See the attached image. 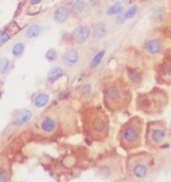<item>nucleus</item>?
I'll use <instances>...</instances> for the list:
<instances>
[{
  "instance_id": "nucleus-1",
  "label": "nucleus",
  "mask_w": 171,
  "mask_h": 182,
  "mask_svg": "<svg viewBox=\"0 0 171 182\" xmlns=\"http://www.w3.org/2000/svg\"><path fill=\"white\" fill-rule=\"evenodd\" d=\"M33 113L29 110H23L20 111L13 118V124L18 127L23 126L28 123L32 119Z\"/></svg>"
},
{
  "instance_id": "nucleus-2",
  "label": "nucleus",
  "mask_w": 171,
  "mask_h": 182,
  "mask_svg": "<svg viewBox=\"0 0 171 182\" xmlns=\"http://www.w3.org/2000/svg\"><path fill=\"white\" fill-rule=\"evenodd\" d=\"M80 60L79 53L74 49L66 51L63 57L64 63L68 67H73L78 63Z\"/></svg>"
},
{
  "instance_id": "nucleus-3",
  "label": "nucleus",
  "mask_w": 171,
  "mask_h": 182,
  "mask_svg": "<svg viewBox=\"0 0 171 182\" xmlns=\"http://www.w3.org/2000/svg\"><path fill=\"white\" fill-rule=\"evenodd\" d=\"M74 38L77 43L82 44L84 43L90 35V29L86 26H79L74 31Z\"/></svg>"
},
{
  "instance_id": "nucleus-4",
  "label": "nucleus",
  "mask_w": 171,
  "mask_h": 182,
  "mask_svg": "<svg viewBox=\"0 0 171 182\" xmlns=\"http://www.w3.org/2000/svg\"><path fill=\"white\" fill-rule=\"evenodd\" d=\"M69 16L68 10L64 7H60L56 9L54 14V18L56 22L63 23L68 19Z\"/></svg>"
},
{
  "instance_id": "nucleus-5",
  "label": "nucleus",
  "mask_w": 171,
  "mask_h": 182,
  "mask_svg": "<svg viewBox=\"0 0 171 182\" xmlns=\"http://www.w3.org/2000/svg\"><path fill=\"white\" fill-rule=\"evenodd\" d=\"M124 137L127 142L134 143L137 141L139 138V133L138 130L134 127H128L124 133Z\"/></svg>"
},
{
  "instance_id": "nucleus-6",
  "label": "nucleus",
  "mask_w": 171,
  "mask_h": 182,
  "mask_svg": "<svg viewBox=\"0 0 171 182\" xmlns=\"http://www.w3.org/2000/svg\"><path fill=\"white\" fill-rule=\"evenodd\" d=\"M63 74L64 71L61 67H54L53 68H51L48 72V80L51 83H54L60 79L63 75Z\"/></svg>"
},
{
  "instance_id": "nucleus-7",
  "label": "nucleus",
  "mask_w": 171,
  "mask_h": 182,
  "mask_svg": "<svg viewBox=\"0 0 171 182\" xmlns=\"http://www.w3.org/2000/svg\"><path fill=\"white\" fill-rule=\"evenodd\" d=\"M56 122L54 121V119L51 117L45 118L41 124V129L45 133H51L54 132L56 129Z\"/></svg>"
},
{
  "instance_id": "nucleus-8",
  "label": "nucleus",
  "mask_w": 171,
  "mask_h": 182,
  "mask_svg": "<svg viewBox=\"0 0 171 182\" xmlns=\"http://www.w3.org/2000/svg\"><path fill=\"white\" fill-rule=\"evenodd\" d=\"M107 34V28L106 25L102 23H99L95 25L93 30V35L96 39H100L105 37Z\"/></svg>"
},
{
  "instance_id": "nucleus-9",
  "label": "nucleus",
  "mask_w": 171,
  "mask_h": 182,
  "mask_svg": "<svg viewBox=\"0 0 171 182\" xmlns=\"http://www.w3.org/2000/svg\"><path fill=\"white\" fill-rule=\"evenodd\" d=\"M92 127L95 132L102 133L104 131L106 127L105 121L101 117H96L93 119L92 123Z\"/></svg>"
},
{
  "instance_id": "nucleus-10",
  "label": "nucleus",
  "mask_w": 171,
  "mask_h": 182,
  "mask_svg": "<svg viewBox=\"0 0 171 182\" xmlns=\"http://www.w3.org/2000/svg\"><path fill=\"white\" fill-rule=\"evenodd\" d=\"M50 96L45 93H41L36 96L35 99V106L38 108H42L47 105L49 101Z\"/></svg>"
},
{
  "instance_id": "nucleus-11",
  "label": "nucleus",
  "mask_w": 171,
  "mask_h": 182,
  "mask_svg": "<svg viewBox=\"0 0 171 182\" xmlns=\"http://www.w3.org/2000/svg\"><path fill=\"white\" fill-rule=\"evenodd\" d=\"M106 97L108 100L110 101H117L120 98V93L118 87L116 86H112L108 90L106 93Z\"/></svg>"
},
{
  "instance_id": "nucleus-12",
  "label": "nucleus",
  "mask_w": 171,
  "mask_h": 182,
  "mask_svg": "<svg viewBox=\"0 0 171 182\" xmlns=\"http://www.w3.org/2000/svg\"><path fill=\"white\" fill-rule=\"evenodd\" d=\"M147 49L150 54H157L160 49V44L157 39H152L148 41L147 44Z\"/></svg>"
},
{
  "instance_id": "nucleus-13",
  "label": "nucleus",
  "mask_w": 171,
  "mask_h": 182,
  "mask_svg": "<svg viewBox=\"0 0 171 182\" xmlns=\"http://www.w3.org/2000/svg\"><path fill=\"white\" fill-rule=\"evenodd\" d=\"M41 32L40 26L38 25H32L26 32V35L29 38H35L40 35Z\"/></svg>"
},
{
  "instance_id": "nucleus-14",
  "label": "nucleus",
  "mask_w": 171,
  "mask_h": 182,
  "mask_svg": "<svg viewBox=\"0 0 171 182\" xmlns=\"http://www.w3.org/2000/svg\"><path fill=\"white\" fill-rule=\"evenodd\" d=\"M147 174V169L146 166L142 164L136 165L134 168V174L138 178H142L146 176Z\"/></svg>"
},
{
  "instance_id": "nucleus-15",
  "label": "nucleus",
  "mask_w": 171,
  "mask_h": 182,
  "mask_svg": "<svg viewBox=\"0 0 171 182\" xmlns=\"http://www.w3.org/2000/svg\"><path fill=\"white\" fill-rule=\"evenodd\" d=\"M165 138V133L162 129H155L152 133V139L157 143H162Z\"/></svg>"
},
{
  "instance_id": "nucleus-16",
  "label": "nucleus",
  "mask_w": 171,
  "mask_h": 182,
  "mask_svg": "<svg viewBox=\"0 0 171 182\" xmlns=\"http://www.w3.org/2000/svg\"><path fill=\"white\" fill-rule=\"evenodd\" d=\"M128 76L131 81L134 84H138L142 80V76L139 72L134 70H129Z\"/></svg>"
},
{
  "instance_id": "nucleus-17",
  "label": "nucleus",
  "mask_w": 171,
  "mask_h": 182,
  "mask_svg": "<svg viewBox=\"0 0 171 182\" xmlns=\"http://www.w3.org/2000/svg\"><path fill=\"white\" fill-rule=\"evenodd\" d=\"M85 6L84 0H75L72 7V11L74 13H80Z\"/></svg>"
},
{
  "instance_id": "nucleus-18",
  "label": "nucleus",
  "mask_w": 171,
  "mask_h": 182,
  "mask_svg": "<svg viewBox=\"0 0 171 182\" xmlns=\"http://www.w3.org/2000/svg\"><path fill=\"white\" fill-rule=\"evenodd\" d=\"M25 49V45L22 43L15 44L12 48V54L15 57H19L22 55Z\"/></svg>"
},
{
  "instance_id": "nucleus-19",
  "label": "nucleus",
  "mask_w": 171,
  "mask_h": 182,
  "mask_svg": "<svg viewBox=\"0 0 171 182\" xmlns=\"http://www.w3.org/2000/svg\"><path fill=\"white\" fill-rule=\"evenodd\" d=\"M10 65L9 59L5 58L0 60V74L3 75L8 71Z\"/></svg>"
},
{
  "instance_id": "nucleus-20",
  "label": "nucleus",
  "mask_w": 171,
  "mask_h": 182,
  "mask_svg": "<svg viewBox=\"0 0 171 182\" xmlns=\"http://www.w3.org/2000/svg\"><path fill=\"white\" fill-rule=\"evenodd\" d=\"M106 51L105 50H102L98 52V53L94 57L92 61V67H96L100 64V62L102 61L104 56L105 55Z\"/></svg>"
},
{
  "instance_id": "nucleus-21",
  "label": "nucleus",
  "mask_w": 171,
  "mask_h": 182,
  "mask_svg": "<svg viewBox=\"0 0 171 182\" xmlns=\"http://www.w3.org/2000/svg\"><path fill=\"white\" fill-rule=\"evenodd\" d=\"M122 10H123V8L120 6V4L115 3V5H114V6H112V7H110L108 9L106 13L109 15H113L120 13L122 12Z\"/></svg>"
},
{
  "instance_id": "nucleus-22",
  "label": "nucleus",
  "mask_w": 171,
  "mask_h": 182,
  "mask_svg": "<svg viewBox=\"0 0 171 182\" xmlns=\"http://www.w3.org/2000/svg\"><path fill=\"white\" fill-rule=\"evenodd\" d=\"M137 12V8L136 6H132L131 7L130 9L128 10H127V12L124 13V18L126 19H132L133 18L134 16H135V15L136 14Z\"/></svg>"
},
{
  "instance_id": "nucleus-23",
  "label": "nucleus",
  "mask_w": 171,
  "mask_h": 182,
  "mask_svg": "<svg viewBox=\"0 0 171 182\" xmlns=\"http://www.w3.org/2000/svg\"><path fill=\"white\" fill-rule=\"evenodd\" d=\"M45 58L50 61L55 60L56 58V51L53 49H50V50H48L47 54H46Z\"/></svg>"
},
{
  "instance_id": "nucleus-24",
  "label": "nucleus",
  "mask_w": 171,
  "mask_h": 182,
  "mask_svg": "<svg viewBox=\"0 0 171 182\" xmlns=\"http://www.w3.org/2000/svg\"><path fill=\"white\" fill-rule=\"evenodd\" d=\"M9 39V35L6 32L0 34V45L5 44Z\"/></svg>"
},
{
  "instance_id": "nucleus-25",
  "label": "nucleus",
  "mask_w": 171,
  "mask_h": 182,
  "mask_svg": "<svg viewBox=\"0 0 171 182\" xmlns=\"http://www.w3.org/2000/svg\"><path fill=\"white\" fill-rule=\"evenodd\" d=\"M8 179V174L6 171H0V181H6Z\"/></svg>"
},
{
  "instance_id": "nucleus-26",
  "label": "nucleus",
  "mask_w": 171,
  "mask_h": 182,
  "mask_svg": "<svg viewBox=\"0 0 171 182\" xmlns=\"http://www.w3.org/2000/svg\"><path fill=\"white\" fill-rule=\"evenodd\" d=\"M41 2V0H31V3L32 5H37Z\"/></svg>"
},
{
  "instance_id": "nucleus-27",
  "label": "nucleus",
  "mask_w": 171,
  "mask_h": 182,
  "mask_svg": "<svg viewBox=\"0 0 171 182\" xmlns=\"http://www.w3.org/2000/svg\"><path fill=\"white\" fill-rule=\"evenodd\" d=\"M113 2H115V3H118V4H120L124 2H126V0H112Z\"/></svg>"
},
{
  "instance_id": "nucleus-28",
  "label": "nucleus",
  "mask_w": 171,
  "mask_h": 182,
  "mask_svg": "<svg viewBox=\"0 0 171 182\" xmlns=\"http://www.w3.org/2000/svg\"><path fill=\"white\" fill-rule=\"evenodd\" d=\"M167 72V74H168L169 75H171V65H169V66L168 67Z\"/></svg>"
}]
</instances>
